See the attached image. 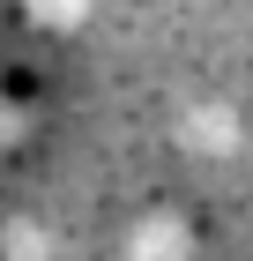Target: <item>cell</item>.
Instances as JSON below:
<instances>
[{
  "label": "cell",
  "instance_id": "obj_1",
  "mask_svg": "<svg viewBox=\"0 0 253 261\" xmlns=\"http://www.w3.org/2000/svg\"><path fill=\"white\" fill-rule=\"evenodd\" d=\"M194 254H201V231L172 209L127 224V239H119V261H194Z\"/></svg>",
  "mask_w": 253,
  "mask_h": 261
}]
</instances>
